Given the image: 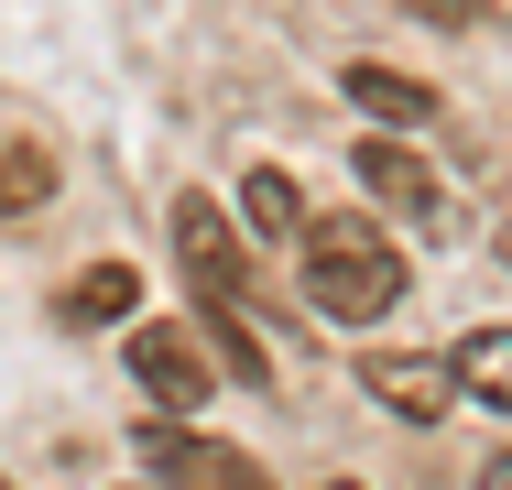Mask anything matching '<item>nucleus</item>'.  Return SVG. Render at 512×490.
<instances>
[{
	"mask_svg": "<svg viewBox=\"0 0 512 490\" xmlns=\"http://www.w3.org/2000/svg\"><path fill=\"white\" fill-rule=\"evenodd\" d=\"M131 294H142V273H131V262H99V273H77V284H66V327L131 316Z\"/></svg>",
	"mask_w": 512,
	"mask_h": 490,
	"instance_id": "obj_11",
	"label": "nucleus"
},
{
	"mask_svg": "<svg viewBox=\"0 0 512 490\" xmlns=\"http://www.w3.org/2000/svg\"><path fill=\"white\" fill-rule=\"evenodd\" d=\"M316 490H360V480H316Z\"/></svg>",
	"mask_w": 512,
	"mask_h": 490,
	"instance_id": "obj_15",
	"label": "nucleus"
},
{
	"mask_svg": "<svg viewBox=\"0 0 512 490\" xmlns=\"http://www.w3.org/2000/svg\"><path fill=\"white\" fill-rule=\"evenodd\" d=\"M360 196H371L382 218H404V229H447L436 164H425V153H404L393 131H382V142H360Z\"/></svg>",
	"mask_w": 512,
	"mask_h": 490,
	"instance_id": "obj_5",
	"label": "nucleus"
},
{
	"mask_svg": "<svg viewBox=\"0 0 512 490\" xmlns=\"http://www.w3.org/2000/svg\"><path fill=\"white\" fill-rule=\"evenodd\" d=\"M349 98H360L382 131H425V120H436V88H425V77H404V66H371V55L349 66Z\"/></svg>",
	"mask_w": 512,
	"mask_h": 490,
	"instance_id": "obj_7",
	"label": "nucleus"
},
{
	"mask_svg": "<svg viewBox=\"0 0 512 490\" xmlns=\"http://www.w3.org/2000/svg\"><path fill=\"white\" fill-rule=\"evenodd\" d=\"M197 327H207V349H218V371H229V382H273V349L251 338V316H240V305H197Z\"/></svg>",
	"mask_w": 512,
	"mask_h": 490,
	"instance_id": "obj_9",
	"label": "nucleus"
},
{
	"mask_svg": "<svg viewBox=\"0 0 512 490\" xmlns=\"http://www.w3.org/2000/svg\"><path fill=\"white\" fill-rule=\"evenodd\" d=\"M480 490H512V447H502V458H491V469H480Z\"/></svg>",
	"mask_w": 512,
	"mask_h": 490,
	"instance_id": "obj_14",
	"label": "nucleus"
},
{
	"mask_svg": "<svg viewBox=\"0 0 512 490\" xmlns=\"http://www.w3.org/2000/svg\"><path fill=\"white\" fill-rule=\"evenodd\" d=\"M306 305L338 327H371L404 305V251L371 218H306Z\"/></svg>",
	"mask_w": 512,
	"mask_h": 490,
	"instance_id": "obj_1",
	"label": "nucleus"
},
{
	"mask_svg": "<svg viewBox=\"0 0 512 490\" xmlns=\"http://www.w3.org/2000/svg\"><path fill=\"white\" fill-rule=\"evenodd\" d=\"M414 11H425V22H447V33H458V22H480V0H414Z\"/></svg>",
	"mask_w": 512,
	"mask_h": 490,
	"instance_id": "obj_13",
	"label": "nucleus"
},
{
	"mask_svg": "<svg viewBox=\"0 0 512 490\" xmlns=\"http://www.w3.org/2000/svg\"><path fill=\"white\" fill-rule=\"evenodd\" d=\"M240 207H251V229H262V240H306V196H295V175H284V164L240 175Z\"/></svg>",
	"mask_w": 512,
	"mask_h": 490,
	"instance_id": "obj_10",
	"label": "nucleus"
},
{
	"mask_svg": "<svg viewBox=\"0 0 512 490\" xmlns=\"http://www.w3.org/2000/svg\"><path fill=\"white\" fill-rule=\"evenodd\" d=\"M360 382H371V403H393L404 425H436V414L458 403V360H447V349H371Z\"/></svg>",
	"mask_w": 512,
	"mask_h": 490,
	"instance_id": "obj_6",
	"label": "nucleus"
},
{
	"mask_svg": "<svg viewBox=\"0 0 512 490\" xmlns=\"http://www.w3.org/2000/svg\"><path fill=\"white\" fill-rule=\"evenodd\" d=\"M131 382L153 392L164 414H197L207 392H218V360H207V327H175V316L131 327Z\"/></svg>",
	"mask_w": 512,
	"mask_h": 490,
	"instance_id": "obj_2",
	"label": "nucleus"
},
{
	"mask_svg": "<svg viewBox=\"0 0 512 490\" xmlns=\"http://www.w3.org/2000/svg\"><path fill=\"white\" fill-rule=\"evenodd\" d=\"M131 447L153 458V480H164V490H273V480H262V458L218 447V436H197V425H142Z\"/></svg>",
	"mask_w": 512,
	"mask_h": 490,
	"instance_id": "obj_4",
	"label": "nucleus"
},
{
	"mask_svg": "<svg viewBox=\"0 0 512 490\" xmlns=\"http://www.w3.org/2000/svg\"><path fill=\"white\" fill-rule=\"evenodd\" d=\"M447 360H458V392H469V403L512 414V327H469Z\"/></svg>",
	"mask_w": 512,
	"mask_h": 490,
	"instance_id": "obj_8",
	"label": "nucleus"
},
{
	"mask_svg": "<svg viewBox=\"0 0 512 490\" xmlns=\"http://www.w3.org/2000/svg\"><path fill=\"white\" fill-rule=\"evenodd\" d=\"M175 251H186V273H197V305H251V294H262L240 229L218 218V196H175Z\"/></svg>",
	"mask_w": 512,
	"mask_h": 490,
	"instance_id": "obj_3",
	"label": "nucleus"
},
{
	"mask_svg": "<svg viewBox=\"0 0 512 490\" xmlns=\"http://www.w3.org/2000/svg\"><path fill=\"white\" fill-rule=\"evenodd\" d=\"M44 196H55V153L44 142H11L0 153V218H33Z\"/></svg>",
	"mask_w": 512,
	"mask_h": 490,
	"instance_id": "obj_12",
	"label": "nucleus"
}]
</instances>
